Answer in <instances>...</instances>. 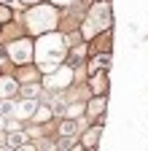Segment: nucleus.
I'll return each instance as SVG.
<instances>
[{
    "label": "nucleus",
    "mask_w": 148,
    "mask_h": 151,
    "mask_svg": "<svg viewBox=\"0 0 148 151\" xmlns=\"http://www.w3.org/2000/svg\"><path fill=\"white\" fill-rule=\"evenodd\" d=\"M27 24L32 32H43V30H51L54 24H57V11H54V6H38L30 19H27Z\"/></svg>",
    "instance_id": "7ed1b4c3"
},
{
    "label": "nucleus",
    "mask_w": 148,
    "mask_h": 151,
    "mask_svg": "<svg viewBox=\"0 0 148 151\" xmlns=\"http://www.w3.org/2000/svg\"><path fill=\"white\" fill-rule=\"evenodd\" d=\"M6 143H8V148H22V146L27 143V135L14 129V132H8V140H6Z\"/></svg>",
    "instance_id": "1a4fd4ad"
},
{
    "label": "nucleus",
    "mask_w": 148,
    "mask_h": 151,
    "mask_svg": "<svg viewBox=\"0 0 148 151\" xmlns=\"http://www.w3.org/2000/svg\"><path fill=\"white\" fill-rule=\"evenodd\" d=\"M89 86L94 89V92H105V86H108V76H105V73H92Z\"/></svg>",
    "instance_id": "6e6552de"
},
{
    "label": "nucleus",
    "mask_w": 148,
    "mask_h": 151,
    "mask_svg": "<svg viewBox=\"0 0 148 151\" xmlns=\"http://www.w3.org/2000/svg\"><path fill=\"white\" fill-rule=\"evenodd\" d=\"M3 111H6V105H3V103H0V113H3Z\"/></svg>",
    "instance_id": "a211bd4d"
},
{
    "label": "nucleus",
    "mask_w": 148,
    "mask_h": 151,
    "mask_svg": "<svg viewBox=\"0 0 148 151\" xmlns=\"http://www.w3.org/2000/svg\"><path fill=\"white\" fill-rule=\"evenodd\" d=\"M22 3H41V0H22Z\"/></svg>",
    "instance_id": "dca6fc26"
},
{
    "label": "nucleus",
    "mask_w": 148,
    "mask_h": 151,
    "mask_svg": "<svg viewBox=\"0 0 148 151\" xmlns=\"http://www.w3.org/2000/svg\"><path fill=\"white\" fill-rule=\"evenodd\" d=\"M6 51H8V57H11V62L27 65V62L32 60V41H30V38H16Z\"/></svg>",
    "instance_id": "20e7f679"
},
{
    "label": "nucleus",
    "mask_w": 148,
    "mask_h": 151,
    "mask_svg": "<svg viewBox=\"0 0 148 151\" xmlns=\"http://www.w3.org/2000/svg\"><path fill=\"white\" fill-rule=\"evenodd\" d=\"M102 108H105V100L100 97V100H92V105H89V113L94 116V113H102Z\"/></svg>",
    "instance_id": "f8f14e48"
},
{
    "label": "nucleus",
    "mask_w": 148,
    "mask_h": 151,
    "mask_svg": "<svg viewBox=\"0 0 148 151\" xmlns=\"http://www.w3.org/2000/svg\"><path fill=\"white\" fill-rule=\"evenodd\" d=\"M16 92H19V84H16V78H8V76H3V78H0V97H14Z\"/></svg>",
    "instance_id": "0eeeda50"
},
{
    "label": "nucleus",
    "mask_w": 148,
    "mask_h": 151,
    "mask_svg": "<svg viewBox=\"0 0 148 151\" xmlns=\"http://www.w3.org/2000/svg\"><path fill=\"white\" fill-rule=\"evenodd\" d=\"M54 6H70V3H76V0H51Z\"/></svg>",
    "instance_id": "2eb2a0df"
},
{
    "label": "nucleus",
    "mask_w": 148,
    "mask_h": 151,
    "mask_svg": "<svg viewBox=\"0 0 148 151\" xmlns=\"http://www.w3.org/2000/svg\"><path fill=\"white\" fill-rule=\"evenodd\" d=\"M97 138H100V124H97L94 129H89V132H86V138H84V146H86V148H94Z\"/></svg>",
    "instance_id": "9b49d317"
},
{
    "label": "nucleus",
    "mask_w": 148,
    "mask_h": 151,
    "mask_svg": "<svg viewBox=\"0 0 148 151\" xmlns=\"http://www.w3.org/2000/svg\"><path fill=\"white\" fill-rule=\"evenodd\" d=\"M35 111H38V103H35V100H22V103H16V105H14V113H16L19 119L32 116Z\"/></svg>",
    "instance_id": "423d86ee"
},
{
    "label": "nucleus",
    "mask_w": 148,
    "mask_h": 151,
    "mask_svg": "<svg viewBox=\"0 0 148 151\" xmlns=\"http://www.w3.org/2000/svg\"><path fill=\"white\" fill-rule=\"evenodd\" d=\"M3 124H6V122H3V116H0V129H3Z\"/></svg>",
    "instance_id": "f3484780"
},
{
    "label": "nucleus",
    "mask_w": 148,
    "mask_h": 151,
    "mask_svg": "<svg viewBox=\"0 0 148 151\" xmlns=\"http://www.w3.org/2000/svg\"><path fill=\"white\" fill-rule=\"evenodd\" d=\"M73 78V68L65 65V68H54L49 73V78H46V89H65Z\"/></svg>",
    "instance_id": "39448f33"
},
{
    "label": "nucleus",
    "mask_w": 148,
    "mask_h": 151,
    "mask_svg": "<svg viewBox=\"0 0 148 151\" xmlns=\"http://www.w3.org/2000/svg\"><path fill=\"white\" fill-rule=\"evenodd\" d=\"M8 19H11V11H8L6 6H0V24H6Z\"/></svg>",
    "instance_id": "ddd939ff"
},
{
    "label": "nucleus",
    "mask_w": 148,
    "mask_h": 151,
    "mask_svg": "<svg viewBox=\"0 0 148 151\" xmlns=\"http://www.w3.org/2000/svg\"><path fill=\"white\" fill-rule=\"evenodd\" d=\"M108 24H110V3H108V0H100V3H94L92 11H89V24L84 27V35L92 38L94 30L108 27Z\"/></svg>",
    "instance_id": "f03ea898"
},
{
    "label": "nucleus",
    "mask_w": 148,
    "mask_h": 151,
    "mask_svg": "<svg viewBox=\"0 0 148 151\" xmlns=\"http://www.w3.org/2000/svg\"><path fill=\"white\" fill-rule=\"evenodd\" d=\"M24 94L27 97H35V94H38V86H24Z\"/></svg>",
    "instance_id": "4468645a"
},
{
    "label": "nucleus",
    "mask_w": 148,
    "mask_h": 151,
    "mask_svg": "<svg viewBox=\"0 0 148 151\" xmlns=\"http://www.w3.org/2000/svg\"><path fill=\"white\" fill-rule=\"evenodd\" d=\"M35 49H38V68L46 70V73H51L54 68L62 62L67 43H65V38H62V35H54V32H51V35H43Z\"/></svg>",
    "instance_id": "f257e3e1"
},
{
    "label": "nucleus",
    "mask_w": 148,
    "mask_h": 151,
    "mask_svg": "<svg viewBox=\"0 0 148 151\" xmlns=\"http://www.w3.org/2000/svg\"><path fill=\"white\" fill-rule=\"evenodd\" d=\"M59 132L65 138H70V135H76L78 132V122H73V119H67V122H62V127H59Z\"/></svg>",
    "instance_id": "9d476101"
}]
</instances>
